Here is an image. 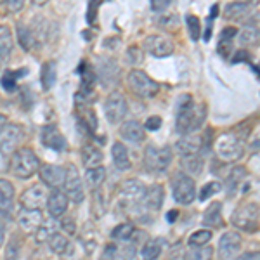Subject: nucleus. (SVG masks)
<instances>
[{
    "label": "nucleus",
    "mask_w": 260,
    "mask_h": 260,
    "mask_svg": "<svg viewBox=\"0 0 260 260\" xmlns=\"http://www.w3.org/2000/svg\"><path fill=\"white\" fill-rule=\"evenodd\" d=\"M207 120V108L205 104H196L192 95L182 94L177 99V118H175V130L182 136L198 130Z\"/></svg>",
    "instance_id": "1"
},
{
    "label": "nucleus",
    "mask_w": 260,
    "mask_h": 260,
    "mask_svg": "<svg viewBox=\"0 0 260 260\" xmlns=\"http://www.w3.org/2000/svg\"><path fill=\"white\" fill-rule=\"evenodd\" d=\"M40 170V161L31 148H19L11 156V172L18 179H30Z\"/></svg>",
    "instance_id": "2"
},
{
    "label": "nucleus",
    "mask_w": 260,
    "mask_h": 260,
    "mask_svg": "<svg viewBox=\"0 0 260 260\" xmlns=\"http://www.w3.org/2000/svg\"><path fill=\"white\" fill-rule=\"evenodd\" d=\"M215 149H217V156L225 163L238 161L243 156V153H245L243 142L233 132L222 134L219 139L215 141Z\"/></svg>",
    "instance_id": "3"
},
{
    "label": "nucleus",
    "mask_w": 260,
    "mask_h": 260,
    "mask_svg": "<svg viewBox=\"0 0 260 260\" xmlns=\"http://www.w3.org/2000/svg\"><path fill=\"white\" fill-rule=\"evenodd\" d=\"M127 82H128V87L132 89L134 94H137L142 99H151L160 92V85L141 70L128 71Z\"/></svg>",
    "instance_id": "4"
},
{
    "label": "nucleus",
    "mask_w": 260,
    "mask_h": 260,
    "mask_svg": "<svg viewBox=\"0 0 260 260\" xmlns=\"http://www.w3.org/2000/svg\"><path fill=\"white\" fill-rule=\"evenodd\" d=\"M258 217H260V208L257 203L248 201L243 203L236 208V212L233 213V224L238 229L246 231V233H253L258 229Z\"/></svg>",
    "instance_id": "5"
},
{
    "label": "nucleus",
    "mask_w": 260,
    "mask_h": 260,
    "mask_svg": "<svg viewBox=\"0 0 260 260\" xmlns=\"http://www.w3.org/2000/svg\"><path fill=\"white\" fill-rule=\"evenodd\" d=\"M172 148L163 146V148H156V146H148L144 149V167L148 172L158 174V172H165L172 163Z\"/></svg>",
    "instance_id": "6"
},
{
    "label": "nucleus",
    "mask_w": 260,
    "mask_h": 260,
    "mask_svg": "<svg viewBox=\"0 0 260 260\" xmlns=\"http://www.w3.org/2000/svg\"><path fill=\"white\" fill-rule=\"evenodd\" d=\"M172 191H174V200L180 205H191L196 198L194 180L184 172L175 174L174 182H172Z\"/></svg>",
    "instance_id": "7"
},
{
    "label": "nucleus",
    "mask_w": 260,
    "mask_h": 260,
    "mask_svg": "<svg viewBox=\"0 0 260 260\" xmlns=\"http://www.w3.org/2000/svg\"><path fill=\"white\" fill-rule=\"evenodd\" d=\"M24 137V130L19 123H7L0 130V153L12 156L18 151L21 141Z\"/></svg>",
    "instance_id": "8"
},
{
    "label": "nucleus",
    "mask_w": 260,
    "mask_h": 260,
    "mask_svg": "<svg viewBox=\"0 0 260 260\" xmlns=\"http://www.w3.org/2000/svg\"><path fill=\"white\" fill-rule=\"evenodd\" d=\"M127 113H128V104H127V99L123 98V94H120V92H111L106 98V103H104V115H106V120L110 121V123L116 125L127 116Z\"/></svg>",
    "instance_id": "9"
},
{
    "label": "nucleus",
    "mask_w": 260,
    "mask_h": 260,
    "mask_svg": "<svg viewBox=\"0 0 260 260\" xmlns=\"http://www.w3.org/2000/svg\"><path fill=\"white\" fill-rule=\"evenodd\" d=\"M243 238L236 231H228L219 240V258L220 260H236L241 250Z\"/></svg>",
    "instance_id": "10"
},
{
    "label": "nucleus",
    "mask_w": 260,
    "mask_h": 260,
    "mask_svg": "<svg viewBox=\"0 0 260 260\" xmlns=\"http://www.w3.org/2000/svg\"><path fill=\"white\" fill-rule=\"evenodd\" d=\"M49 192L44 184H33L21 194V205L26 210H40L44 205H47Z\"/></svg>",
    "instance_id": "11"
},
{
    "label": "nucleus",
    "mask_w": 260,
    "mask_h": 260,
    "mask_svg": "<svg viewBox=\"0 0 260 260\" xmlns=\"http://www.w3.org/2000/svg\"><path fill=\"white\" fill-rule=\"evenodd\" d=\"M64 187H66V194H68V198L73 201V203L80 205L82 201L85 200V189H83L82 177L75 165H70L68 169H66Z\"/></svg>",
    "instance_id": "12"
},
{
    "label": "nucleus",
    "mask_w": 260,
    "mask_h": 260,
    "mask_svg": "<svg viewBox=\"0 0 260 260\" xmlns=\"http://www.w3.org/2000/svg\"><path fill=\"white\" fill-rule=\"evenodd\" d=\"M120 78V66L118 62L111 57H104L98 64V80L104 89L115 87Z\"/></svg>",
    "instance_id": "13"
},
{
    "label": "nucleus",
    "mask_w": 260,
    "mask_h": 260,
    "mask_svg": "<svg viewBox=\"0 0 260 260\" xmlns=\"http://www.w3.org/2000/svg\"><path fill=\"white\" fill-rule=\"evenodd\" d=\"M148 187L137 179H127L120 187V201L127 205H141Z\"/></svg>",
    "instance_id": "14"
},
{
    "label": "nucleus",
    "mask_w": 260,
    "mask_h": 260,
    "mask_svg": "<svg viewBox=\"0 0 260 260\" xmlns=\"http://www.w3.org/2000/svg\"><path fill=\"white\" fill-rule=\"evenodd\" d=\"M144 50L153 57H167L174 52V42L163 35H149L144 39Z\"/></svg>",
    "instance_id": "15"
},
{
    "label": "nucleus",
    "mask_w": 260,
    "mask_h": 260,
    "mask_svg": "<svg viewBox=\"0 0 260 260\" xmlns=\"http://www.w3.org/2000/svg\"><path fill=\"white\" fill-rule=\"evenodd\" d=\"M40 179L45 186H50L52 189H59L61 186H64V180H66V169H62L59 165H42L40 170Z\"/></svg>",
    "instance_id": "16"
},
{
    "label": "nucleus",
    "mask_w": 260,
    "mask_h": 260,
    "mask_svg": "<svg viewBox=\"0 0 260 260\" xmlns=\"http://www.w3.org/2000/svg\"><path fill=\"white\" fill-rule=\"evenodd\" d=\"M40 139H42V144L49 149H54V151H64L68 148L66 144V139L64 136L61 134V130L56 127V125H45L40 132Z\"/></svg>",
    "instance_id": "17"
},
{
    "label": "nucleus",
    "mask_w": 260,
    "mask_h": 260,
    "mask_svg": "<svg viewBox=\"0 0 260 260\" xmlns=\"http://www.w3.org/2000/svg\"><path fill=\"white\" fill-rule=\"evenodd\" d=\"M68 203L70 198L64 191L61 189H52L49 192V198H47V210L49 215L57 219V217H62L68 210Z\"/></svg>",
    "instance_id": "18"
},
{
    "label": "nucleus",
    "mask_w": 260,
    "mask_h": 260,
    "mask_svg": "<svg viewBox=\"0 0 260 260\" xmlns=\"http://www.w3.org/2000/svg\"><path fill=\"white\" fill-rule=\"evenodd\" d=\"M163 201H165V191H163L161 186L154 184L146 189L144 198L141 201V207L144 208L146 212H158L161 208Z\"/></svg>",
    "instance_id": "19"
},
{
    "label": "nucleus",
    "mask_w": 260,
    "mask_h": 260,
    "mask_svg": "<svg viewBox=\"0 0 260 260\" xmlns=\"http://www.w3.org/2000/svg\"><path fill=\"white\" fill-rule=\"evenodd\" d=\"M16 189L7 179H0V215L9 217L14 210Z\"/></svg>",
    "instance_id": "20"
},
{
    "label": "nucleus",
    "mask_w": 260,
    "mask_h": 260,
    "mask_svg": "<svg viewBox=\"0 0 260 260\" xmlns=\"http://www.w3.org/2000/svg\"><path fill=\"white\" fill-rule=\"evenodd\" d=\"M18 222L24 233H37L40 229V225L44 224V217H42L40 210H26V208H23L18 215Z\"/></svg>",
    "instance_id": "21"
},
{
    "label": "nucleus",
    "mask_w": 260,
    "mask_h": 260,
    "mask_svg": "<svg viewBox=\"0 0 260 260\" xmlns=\"http://www.w3.org/2000/svg\"><path fill=\"white\" fill-rule=\"evenodd\" d=\"M120 136L125 141L134 142V144H141L146 137V130L137 120H128L125 123H121L120 127Z\"/></svg>",
    "instance_id": "22"
},
{
    "label": "nucleus",
    "mask_w": 260,
    "mask_h": 260,
    "mask_svg": "<svg viewBox=\"0 0 260 260\" xmlns=\"http://www.w3.org/2000/svg\"><path fill=\"white\" fill-rule=\"evenodd\" d=\"M201 151H203V139H200L196 136L182 137L180 141H177V153L180 154V158L200 154Z\"/></svg>",
    "instance_id": "23"
},
{
    "label": "nucleus",
    "mask_w": 260,
    "mask_h": 260,
    "mask_svg": "<svg viewBox=\"0 0 260 260\" xmlns=\"http://www.w3.org/2000/svg\"><path fill=\"white\" fill-rule=\"evenodd\" d=\"M111 158H113L115 167L121 172L130 170V167H132L130 156H128V149L123 142H115V144L111 146Z\"/></svg>",
    "instance_id": "24"
},
{
    "label": "nucleus",
    "mask_w": 260,
    "mask_h": 260,
    "mask_svg": "<svg viewBox=\"0 0 260 260\" xmlns=\"http://www.w3.org/2000/svg\"><path fill=\"white\" fill-rule=\"evenodd\" d=\"M255 4L253 2H233L225 6V18L228 19H243L245 16L253 14Z\"/></svg>",
    "instance_id": "25"
},
{
    "label": "nucleus",
    "mask_w": 260,
    "mask_h": 260,
    "mask_svg": "<svg viewBox=\"0 0 260 260\" xmlns=\"http://www.w3.org/2000/svg\"><path fill=\"white\" fill-rule=\"evenodd\" d=\"M203 224L210 229H219L224 225L220 201H213V203H210V207L207 208V212H205V215H203Z\"/></svg>",
    "instance_id": "26"
},
{
    "label": "nucleus",
    "mask_w": 260,
    "mask_h": 260,
    "mask_svg": "<svg viewBox=\"0 0 260 260\" xmlns=\"http://www.w3.org/2000/svg\"><path fill=\"white\" fill-rule=\"evenodd\" d=\"M14 49V39L12 31L7 24H0V62L7 61Z\"/></svg>",
    "instance_id": "27"
},
{
    "label": "nucleus",
    "mask_w": 260,
    "mask_h": 260,
    "mask_svg": "<svg viewBox=\"0 0 260 260\" xmlns=\"http://www.w3.org/2000/svg\"><path fill=\"white\" fill-rule=\"evenodd\" d=\"M238 35V30L234 26H228L220 31V39H219V45H217V52L220 54L224 59H228L233 52V39Z\"/></svg>",
    "instance_id": "28"
},
{
    "label": "nucleus",
    "mask_w": 260,
    "mask_h": 260,
    "mask_svg": "<svg viewBox=\"0 0 260 260\" xmlns=\"http://www.w3.org/2000/svg\"><path fill=\"white\" fill-rule=\"evenodd\" d=\"M104 160V154L99 148H95L94 144H87L82 148V161L87 169H95L101 167V163Z\"/></svg>",
    "instance_id": "29"
},
{
    "label": "nucleus",
    "mask_w": 260,
    "mask_h": 260,
    "mask_svg": "<svg viewBox=\"0 0 260 260\" xmlns=\"http://www.w3.org/2000/svg\"><path fill=\"white\" fill-rule=\"evenodd\" d=\"M56 78H57V71H56V62L54 61H47L42 64L40 68V85L42 89L45 92L50 90L56 83Z\"/></svg>",
    "instance_id": "30"
},
{
    "label": "nucleus",
    "mask_w": 260,
    "mask_h": 260,
    "mask_svg": "<svg viewBox=\"0 0 260 260\" xmlns=\"http://www.w3.org/2000/svg\"><path fill=\"white\" fill-rule=\"evenodd\" d=\"M16 33H18V44L21 45V49L26 50V52H30L37 47V37L35 33H33L28 26H23V24H18L16 26Z\"/></svg>",
    "instance_id": "31"
},
{
    "label": "nucleus",
    "mask_w": 260,
    "mask_h": 260,
    "mask_svg": "<svg viewBox=\"0 0 260 260\" xmlns=\"http://www.w3.org/2000/svg\"><path fill=\"white\" fill-rule=\"evenodd\" d=\"M238 39H240V44L246 45V47H260V28L253 26V24H246L240 31Z\"/></svg>",
    "instance_id": "32"
},
{
    "label": "nucleus",
    "mask_w": 260,
    "mask_h": 260,
    "mask_svg": "<svg viewBox=\"0 0 260 260\" xmlns=\"http://www.w3.org/2000/svg\"><path fill=\"white\" fill-rule=\"evenodd\" d=\"M49 248L50 251H54L56 255H66L71 251V243L68 240V236L61 233H54L52 236L49 238Z\"/></svg>",
    "instance_id": "33"
},
{
    "label": "nucleus",
    "mask_w": 260,
    "mask_h": 260,
    "mask_svg": "<svg viewBox=\"0 0 260 260\" xmlns=\"http://www.w3.org/2000/svg\"><path fill=\"white\" fill-rule=\"evenodd\" d=\"M104 180H106V169H104L103 165L95 167V169H87L85 182H87V186H89L92 191L101 189V186L104 184Z\"/></svg>",
    "instance_id": "34"
},
{
    "label": "nucleus",
    "mask_w": 260,
    "mask_h": 260,
    "mask_svg": "<svg viewBox=\"0 0 260 260\" xmlns=\"http://www.w3.org/2000/svg\"><path fill=\"white\" fill-rule=\"evenodd\" d=\"M161 250H163V243L161 240H158V238H151L144 243V246H142V260H156L158 257L161 255Z\"/></svg>",
    "instance_id": "35"
},
{
    "label": "nucleus",
    "mask_w": 260,
    "mask_h": 260,
    "mask_svg": "<svg viewBox=\"0 0 260 260\" xmlns=\"http://www.w3.org/2000/svg\"><path fill=\"white\" fill-rule=\"evenodd\" d=\"M245 169L243 167H236V169L231 170V174L228 175V180H225V189H228V194L231 196L234 191H236V187L241 184V180L245 179Z\"/></svg>",
    "instance_id": "36"
},
{
    "label": "nucleus",
    "mask_w": 260,
    "mask_h": 260,
    "mask_svg": "<svg viewBox=\"0 0 260 260\" xmlns=\"http://www.w3.org/2000/svg\"><path fill=\"white\" fill-rule=\"evenodd\" d=\"M180 163L187 172H191L192 175H200L201 169H203V158L201 154H192V156H184L180 158Z\"/></svg>",
    "instance_id": "37"
},
{
    "label": "nucleus",
    "mask_w": 260,
    "mask_h": 260,
    "mask_svg": "<svg viewBox=\"0 0 260 260\" xmlns=\"http://www.w3.org/2000/svg\"><path fill=\"white\" fill-rule=\"evenodd\" d=\"M24 75H28L26 68H21L18 71H7V73L2 77V82H0L4 87V90H7V92L16 90V80H18L19 77H24Z\"/></svg>",
    "instance_id": "38"
},
{
    "label": "nucleus",
    "mask_w": 260,
    "mask_h": 260,
    "mask_svg": "<svg viewBox=\"0 0 260 260\" xmlns=\"http://www.w3.org/2000/svg\"><path fill=\"white\" fill-rule=\"evenodd\" d=\"M134 234H136V228H134L132 224H127V222H125V224H118L111 231V238L118 241H128Z\"/></svg>",
    "instance_id": "39"
},
{
    "label": "nucleus",
    "mask_w": 260,
    "mask_h": 260,
    "mask_svg": "<svg viewBox=\"0 0 260 260\" xmlns=\"http://www.w3.org/2000/svg\"><path fill=\"white\" fill-rule=\"evenodd\" d=\"M213 250L210 246H191L186 253V260H212Z\"/></svg>",
    "instance_id": "40"
},
{
    "label": "nucleus",
    "mask_w": 260,
    "mask_h": 260,
    "mask_svg": "<svg viewBox=\"0 0 260 260\" xmlns=\"http://www.w3.org/2000/svg\"><path fill=\"white\" fill-rule=\"evenodd\" d=\"M212 240V231L210 229H200L194 231L189 238V245L191 246H205L208 245Z\"/></svg>",
    "instance_id": "41"
},
{
    "label": "nucleus",
    "mask_w": 260,
    "mask_h": 260,
    "mask_svg": "<svg viewBox=\"0 0 260 260\" xmlns=\"http://www.w3.org/2000/svg\"><path fill=\"white\" fill-rule=\"evenodd\" d=\"M115 260H139V251L136 245H125L116 250Z\"/></svg>",
    "instance_id": "42"
},
{
    "label": "nucleus",
    "mask_w": 260,
    "mask_h": 260,
    "mask_svg": "<svg viewBox=\"0 0 260 260\" xmlns=\"http://www.w3.org/2000/svg\"><path fill=\"white\" fill-rule=\"evenodd\" d=\"M186 21H187V31H189L191 40L198 42V40H200V37H201V23H200L198 16L187 14Z\"/></svg>",
    "instance_id": "43"
},
{
    "label": "nucleus",
    "mask_w": 260,
    "mask_h": 260,
    "mask_svg": "<svg viewBox=\"0 0 260 260\" xmlns=\"http://www.w3.org/2000/svg\"><path fill=\"white\" fill-rule=\"evenodd\" d=\"M19 251H21V245L16 238H12L9 245L6 246V255H4V260H18L19 258Z\"/></svg>",
    "instance_id": "44"
},
{
    "label": "nucleus",
    "mask_w": 260,
    "mask_h": 260,
    "mask_svg": "<svg viewBox=\"0 0 260 260\" xmlns=\"http://www.w3.org/2000/svg\"><path fill=\"white\" fill-rule=\"evenodd\" d=\"M220 184L219 182H215V180H212V182H207L205 184V187L201 189V194H200V200L201 201H205V200H208L212 194H215L217 191H220Z\"/></svg>",
    "instance_id": "45"
},
{
    "label": "nucleus",
    "mask_w": 260,
    "mask_h": 260,
    "mask_svg": "<svg viewBox=\"0 0 260 260\" xmlns=\"http://www.w3.org/2000/svg\"><path fill=\"white\" fill-rule=\"evenodd\" d=\"M158 24L163 28H174L179 26V16L177 14H161L158 19Z\"/></svg>",
    "instance_id": "46"
},
{
    "label": "nucleus",
    "mask_w": 260,
    "mask_h": 260,
    "mask_svg": "<svg viewBox=\"0 0 260 260\" xmlns=\"http://www.w3.org/2000/svg\"><path fill=\"white\" fill-rule=\"evenodd\" d=\"M127 57L132 64H141L142 62V50L139 47H136V45H132V47H128V50H127Z\"/></svg>",
    "instance_id": "47"
},
{
    "label": "nucleus",
    "mask_w": 260,
    "mask_h": 260,
    "mask_svg": "<svg viewBox=\"0 0 260 260\" xmlns=\"http://www.w3.org/2000/svg\"><path fill=\"white\" fill-rule=\"evenodd\" d=\"M92 208H94V210H98V208H99V215H103V213H104V196H103V192H101V189L94 191Z\"/></svg>",
    "instance_id": "48"
},
{
    "label": "nucleus",
    "mask_w": 260,
    "mask_h": 260,
    "mask_svg": "<svg viewBox=\"0 0 260 260\" xmlns=\"http://www.w3.org/2000/svg\"><path fill=\"white\" fill-rule=\"evenodd\" d=\"M169 7H170V0H153L151 2V9L154 12H161L163 14V11L169 9Z\"/></svg>",
    "instance_id": "49"
},
{
    "label": "nucleus",
    "mask_w": 260,
    "mask_h": 260,
    "mask_svg": "<svg viewBox=\"0 0 260 260\" xmlns=\"http://www.w3.org/2000/svg\"><path fill=\"white\" fill-rule=\"evenodd\" d=\"M161 127V118L160 116H149L148 120H146V125H144V128H148V130H158Z\"/></svg>",
    "instance_id": "50"
},
{
    "label": "nucleus",
    "mask_w": 260,
    "mask_h": 260,
    "mask_svg": "<svg viewBox=\"0 0 260 260\" xmlns=\"http://www.w3.org/2000/svg\"><path fill=\"white\" fill-rule=\"evenodd\" d=\"M250 61V54L246 50H240L236 52V56L233 57V62H248Z\"/></svg>",
    "instance_id": "51"
},
{
    "label": "nucleus",
    "mask_w": 260,
    "mask_h": 260,
    "mask_svg": "<svg viewBox=\"0 0 260 260\" xmlns=\"http://www.w3.org/2000/svg\"><path fill=\"white\" fill-rule=\"evenodd\" d=\"M7 7H9L11 12H18L24 7V2L23 0H11V2H7Z\"/></svg>",
    "instance_id": "52"
},
{
    "label": "nucleus",
    "mask_w": 260,
    "mask_h": 260,
    "mask_svg": "<svg viewBox=\"0 0 260 260\" xmlns=\"http://www.w3.org/2000/svg\"><path fill=\"white\" fill-rule=\"evenodd\" d=\"M236 260H260V251H246V253L240 255Z\"/></svg>",
    "instance_id": "53"
},
{
    "label": "nucleus",
    "mask_w": 260,
    "mask_h": 260,
    "mask_svg": "<svg viewBox=\"0 0 260 260\" xmlns=\"http://www.w3.org/2000/svg\"><path fill=\"white\" fill-rule=\"evenodd\" d=\"M61 228H62V229L68 228V233H70V234H71V233H75V224H73V220H71V219H64V220H62V222H61Z\"/></svg>",
    "instance_id": "54"
},
{
    "label": "nucleus",
    "mask_w": 260,
    "mask_h": 260,
    "mask_svg": "<svg viewBox=\"0 0 260 260\" xmlns=\"http://www.w3.org/2000/svg\"><path fill=\"white\" fill-rule=\"evenodd\" d=\"M4 238H6V225L0 220V246H2V243H4Z\"/></svg>",
    "instance_id": "55"
},
{
    "label": "nucleus",
    "mask_w": 260,
    "mask_h": 260,
    "mask_svg": "<svg viewBox=\"0 0 260 260\" xmlns=\"http://www.w3.org/2000/svg\"><path fill=\"white\" fill-rule=\"evenodd\" d=\"M7 123H9V120H7V116L4 115V113H0V130H2L4 127H6Z\"/></svg>",
    "instance_id": "56"
},
{
    "label": "nucleus",
    "mask_w": 260,
    "mask_h": 260,
    "mask_svg": "<svg viewBox=\"0 0 260 260\" xmlns=\"http://www.w3.org/2000/svg\"><path fill=\"white\" fill-rule=\"evenodd\" d=\"M177 215H179L177 210H172V212H169V215H167V220H169V222H174L175 219H177Z\"/></svg>",
    "instance_id": "57"
},
{
    "label": "nucleus",
    "mask_w": 260,
    "mask_h": 260,
    "mask_svg": "<svg viewBox=\"0 0 260 260\" xmlns=\"http://www.w3.org/2000/svg\"><path fill=\"white\" fill-rule=\"evenodd\" d=\"M217 12H219V6L215 4V6H212V11H210V18H212V19L217 16Z\"/></svg>",
    "instance_id": "58"
},
{
    "label": "nucleus",
    "mask_w": 260,
    "mask_h": 260,
    "mask_svg": "<svg viewBox=\"0 0 260 260\" xmlns=\"http://www.w3.org/2000/svg\"><path fill=\"white\" fill-rule=\"evenodd\" d=\"M255 71H257V75H258V77H260V64L257 66V68H255Z\"/></svg>",
    "instance_id": "59"
}]
</instances>
